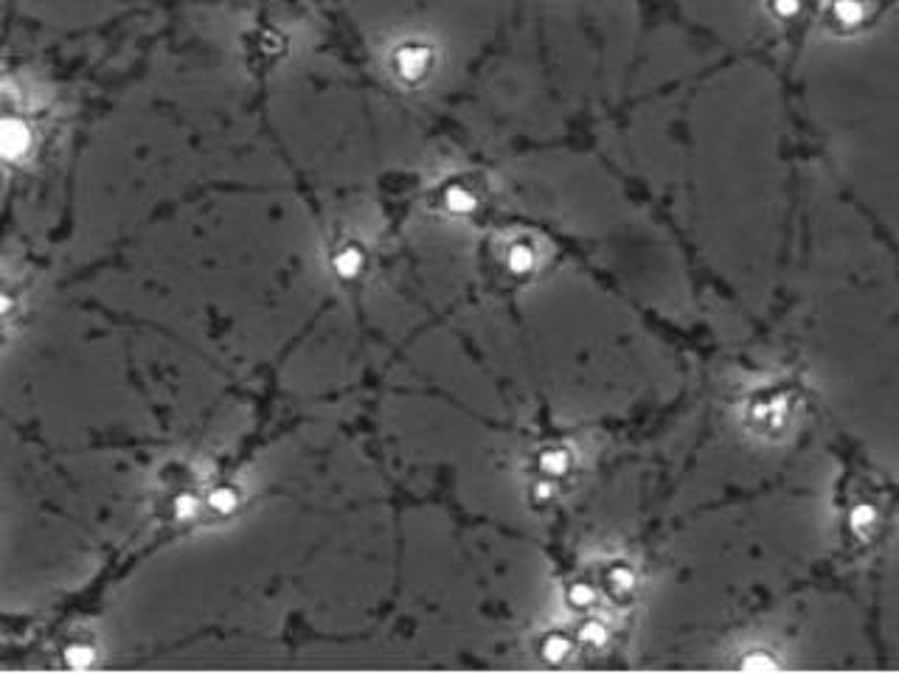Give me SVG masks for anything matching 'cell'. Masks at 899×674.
<instances>
[{"mask_svg": "<svg viewBox=\"0 0 899 674\" xmlns=\"http://www.w3.org/2000/svg\"><path fill=\"white\" fill-rule=\"evenodd\" d=\"M531 267H534V251H531L529 245H515L512 253H509V270L517 273V276H523V273H529Z\"/></svg>", "mask_w": 899, "mask_h": 674, "instance_id": "7a4b0ae2", "label": "cell"}, {"mask_svg": "<svg viewBox=\"0 0 899 674\" xmlns=\"http://www.w3.org/2000/svg\"><path fill=\"white\" fill-rule=\"evenodd\" d=\"M837 15H840V20L854 23V20L860 17V9H857L854 3H849V0H843V3H837Z\"/></svg>", "mask_w": 899, "mask_h": 674, "instance_id": "5bb4252c", "label": "cell"}, {"mask_svg": "<svg viewBox=\"0 0 899 674\" xmlns=\"http://www.w3.org/2000/svg\"><path fill=\"white\" fill-rule=\"evenodd\" d=\"M874 517H877V512H874V506H868V503L851 509V526H854V528H868V526L874 523Z\"/></svg>", "mask_w": 899, "mask_h": 674, "instance_id": "7c38bea8", "label": "cell"}, {"mask_svg": "<svg viewBox=\"0 0 899 674\" xmlns=\"http://www.w3.org/2000/svg\"><path fill=\"white\" fill-rule=\"evenodd\" d=\"M23 146H26V132L23 129L6 127L4 132H0V152L4 155H18Z\"/></svg>", "mask_w": 899, "mask_h": 674, "instance_id": "8992f818", "label": "cell"}, {"mask_svg": "<svg viewBox=\"0 0 899 674\" xmlns=\"http://www.w3.org/2000/svg\"><path fill=\"white\" fill-rule=\"evenodd\" d=\"M776 9H779L781 15H793V12L798 9V3H795V0H779V3H776Z\"/></svg>", "mask_w": 899, "mask_h": 674, "instance_id": "ac0fdd59", "label": "cell"}, {"mask_svg": "<svg viewBox=\"0 0 899 674\" xmlns=\"http://www.w3.org/2000/svg\"><path fill=\"white\" fill-rule=\"evenodd\" d=\"M335 270L343 276V279H351L363 270V253L357 248H343L337 256H335Z\"/></svg>", "mask_w": 899, "mask_h": 674, "instance_id": "6da1fadb", "label": "cell"}, {"mask_svg": "<svg viewBox=\"0 0 899 674\" xmlns=\"http://www.w3.org/2000/svg\"><path fill=\"white\" fill-rule=\"evenodd\" d=\"M610 584H613L615 590H632V584H635V573H632L629 568L618 565V568H613V570H610Z\"/></svg>", "mask_w": 899, "mask_h": 674, "instance_id": "9c48e42d", "label": "cell"}, {"mask_svg": "<svg viewBox=\"0 0 899 674\" xmlns=\"http://www.w3.org/2000/svg\"><path fill=\"white\" fill-rule=\"evenodd\" d=\"M90 657H93L90 649H71V666H88Z\"/></svg>", "mask_w": 899, "mask_h": 674, "instance_id": "2e32d148", "label": "cell"}, {"mask_svg": "<svg viewBox=\"0 0 899 674\" xmlns=\"http://www.w3.org/2000/svg\"><path fill=\"white\" fill-rule=\"evenodd\" d=\"M568 601H571L573 607H590V604L596 601V590H593L590 584H573V587L568 590Z\"/></svg>", "mask_w": 899, "mask_h": 674, "instance_id": "52a82bcc", "label": "cell"}, {"mask_svg": "<svg viewBox=\"0 0 899 674\" xmlns=\"http://www.w3.org/2000/svg\"><path fill=\"white\" fill-rule=\"evenodd\" d=\"M174 514H177L180 520L194 517V514H197V500H194L191 495H180V498L174 500Z\"/></svg>", "mask_w": 899, "mask_h": 674, "instance_id": "4fadbf2b", "label": "cell"}, {"mask_svg": "<svg viewBox=\"0 0 899 674\" xmlns=\"http://www.w3.org/2000/svg\"><path fill=\"white\" fill-rule=\"evenodd\" d=\"M540 467L548 475H562L568 470V453L565 449H545L543 458H540Z\"/></svg>", "mask_w": 899, "mask_h": 674, "instance_id": "5b68a950", "label": "cell"}, {"mask_svg": "<svg viewBox=\"0 0 899 674\" xmlns=\"http://www.w3.org/2000/svg\"><path fill=\"white\" fill-rule=\"evenodd\" d=\"M742 668H776V663H770V660H745L742 663Z\"/></svg>", "mask_w": 899, "mask_h": 674, "instance_id": "e0dca14e", "label": "cell"}, {"mask_svg": "<svg viewBox=\"0 0 899 674\" xmlns=\"http://www.w3.org/2000/svg\"><path fill=\"white\" fill-rule=\"evenodd\" d=\"M582 640H585V643H590V646H601V643L607 640V629H604V624H599V621H587V624L582 626Z\"/></svg>", "mask_w": 899, "mask_h": 674, "instance_id": "ba28073f", "label": "cell"}, {"mask_svg": "<svg viewBox=\"0 0 899 674\" xmlns=\"http://www.w3.org/2000/svg\"><path fill=\"white\" fill-rule=\"evenodd\" d=\"M399 65H402V73L413 79V76H421V71L427 68V57L421 48H410L399 57Z\"/></svg>", "mask_w": 899, "mask_h": 674, "instance_id": "277c9868", "label": "cell"}, {"mask_svg": "<svg viewBox=\"0 0 899 674\" xmlns=\"http://www.w3.org/2000/svg\"><path fill=\"white\" fill-rule=\"evenodd\" d=\"M543 654L548 657V660H562L565 654H568V640L565 638H559V635H554V638H548L545 643H543Z\"/></svg>", "mask_w": 899, "mask_h": 674, "instance_id": "30bf717a", "label": "cell"}, {"mask_svg": "<svg viewBox=\"0 0 899 674\" xmlns=\"http://www.w3.org/2000/svg\"><path fill=\"white\" fill-rule=\"evenodd\" d=\"M447 205H450V211H456V213H470L475 208V197L467 188L453 185L447 191Z\"/></svg>", "mask_w": 899, "mask_h": 674, "instance_id": "3957f363", "label": "cell"}, {"mask_svg": "<svg viewBox=\"0 0 899 674\" xmlns=\"http://www.w3.org/2000/svg\"><path fill=\"white\" fill-rule=\"evenodd\" d=\"M211 506H214L216 512H231V509L237 506V492H234V489H216V492L211 495Z\"/></svg>", "mask_w": 899, "mask_h": 674, "instance_id": "8fae6325", "label": "cell"}, {"mask_svg": "<svg viewBox=\"0 0 899 674\" xmlns=\"http://www.w3.org/2000/svg\"><path fill=\"white\" fill-rule=\"evenodd\" d=\"M9 307H12V301H9L4 293H0V315H6V309H9Z\"/></svg>", "mask_w": 899, "mask_h": 674, "instance_id": "d6986e66", "label": "cell"}, {"mask_svg": "<svg viewBox=\"0 0 899 674\" xmlns=\"http://www.w3.org/2000/svg\"><path fill=\"white\" fill-rule=\"evenodd\" d=\"M534 498L537 500H551L554 498V484H548V481H540V484H534Z\"/></svg>", "mask_w": 899, "mask_h": 674, "instance_id": "9a60e30c", "label": "cell"}]
</instances>
